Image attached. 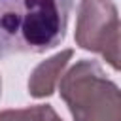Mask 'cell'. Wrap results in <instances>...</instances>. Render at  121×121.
<instances>
[{"mask_svg": "<svg viewBox=\"0 0 121 121\" xmlns=\"http://www.w3.org/2000/svg\"><path fill=\"white\" fill-rule=\"evenodd\" d=\"M76 43L119 70V13L112 0H79Z\"/></svg>", "mask_w": 121, "mask_h": 121, "instance_id": "3957f363", "label": "cell"}, {"mask_svg": "<svg viewBox=\"0 0 121 121\" xmlns=\"http://www.w3.org/2000/svg\"><path fill=\"white\" fill-rule=\"evenodd\" d=\"M0 95H2V78H0Z\"/></svg>", "mask_w": 121, "mask_h": 121, "instance_id": "8992f818", "label": "cell"}, {"mask_svg": "<svg viewBox=\"0 0 121 121\" xmlns=\"http://www.w3.org/2000/svg\"><path fill=\"white\" fill-rule=\"evenodd\" d=\"M0 121H62L51 104H36L26 108L0 112Z\"/></svg>", "mask_w": 121, "mask_h": 121, "instance_id": "5b68a950", "label": "cell"}, {"mask_svg": "<svg viewBox=\"0 0 121 121\" xmlns=\"http://www.w3.org/2000/svg\"><path fill=\"white\" fill-rule=\"evenodd\" d=\"M59 93L74 121H121L119 87L96 60L72 64L60 76Z\"/></svg>", "mask_w": 121, "mask_h": 121, "instance_id": "7a4b0ae2", "label": "cell"}, {"mask_svg": "<svg viewBox=\"0 0 121 121\" xmlns=\"http://www.w3.org/2000/svg\"><path fill=\"white\" fill-rule=\"evenodd\" d=\"M72 8L74 0H0V57L60 45Z\"/></svg>", "mask_w": 121, "mask_h": 121, "instance_id": "6da1fadb", "label": "cell"}, {"mask_svg": "<svg viewBox=\"0 0 121 121\" xmlns=\"http://www.w3.org/2000/svg\"><path fill=\"white\" fill-rule=\"evenodd\" d=\"M74 57V49H62L59 53H55L53 57L42 60L28 78V95L34 98H45L51 96L55 93V87L64 72V68L68 66L70 59Z\"/></svg>", "mask_w": 121, "mask_h": 121, "instance_id": "277c9868", "label": "cell"}]
</instances>
